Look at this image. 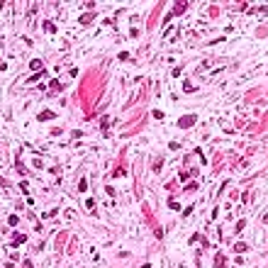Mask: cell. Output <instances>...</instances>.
<instances>
[{"instance_id": "obj_1", "label": "cell", "mask_w": 268, "mask_h": 268, "mask_svg": "<svg viewBox=\"0 0 268 268\" xmlns=\"http://www.w3.org/2000/svg\"><path fill=\"white\" fill-rule=\"evenodd\" d=\"M193 122H195V117H193V115H188V117H183V120H181V127H190Z\"/></svg>"}, {"instance_id": "obj_2", "label": "cell", "mask_w": 268, "mask_h": 268, "mask_svg": "<svg viewBox=\"0 0 268 268\" xmlns=\"http://www.w3.org/2000/svg\"><path fill=\"white\" fill-rule=\"evenodd\" d=\"M185 8H188V5H185V3H178L176 8H173V12H171V15H181V12H183Z\"/></svg>"}, {"instance_id": "obj_3", "label": "cell", "mask_w": 268, "mask_h": 268, "mask_svg": "<svg viewBox=\"0 0 268 268\" xmlns=\"http://www.w3.org/2000/svg\"><path fill=\"white\" fill-rule=\"evenodd\" d=\"M51 117H54V112H51V110H46V112H42L37 120H51Z\"/></svg>"}, {"instance_id": "obj_4", "label": "cell", "mask_w": 268, "mask_h": 268, "mask_svg": "<svg viewBox=\"0 0 268 268\" xmlns=\"http://www.w3.org/2000/svg\"><path fill=\"white\" fill-rule=\"evenodd\" d=\"M222 263H224V256H222V253H217V258H215V266H217V268H222Z\"/></svg>"}, {"instance_id": "obj_5", "label": "cell", "mask_w": 268, "mask_h": 268, "mask_svg": "<svg viewBox=\"0 0 268 268\" xmlns=\"http://www.w3.org/2000/svg\"><path fill=\"white\" fill-rule=\"evenodd\" d=\"M246 249H249V246H246V244H237V246H234V251H237V253H244Z\"/></svg>"}, {"instance_id": "obj_6", "label": "cell", "mask_w": 268, "mask_h": 268, "mask_svg": "<svg viewBox=\"0 0 268 268\" xmlns=\"http://www.w3.org/2000/svg\"><path fill=\"white\" fill-rule=\"evenodd\" d=\"M32 68H34V71H39V68H42V61H37V59H34V61H32Z\"/></svg>"}]
</instances>
